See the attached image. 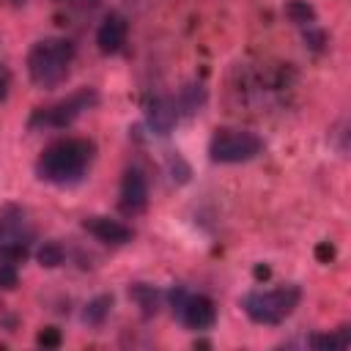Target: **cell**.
I'll return each mask as SVG.
<instances>
[{
	"instance_id": "9c48e42d",
	"label": "cell",
	"mask_w": 351,
	"mask_h": 351,
	"mask_svg": "<svg viewBox=\"0 0 351 351\" xmlns=\"http://www.w3.org/2000/svg\"><path fill=\"white\" fill-rule=\"evenodd\" d=\"M82 228H85L93 239H99V241H104V244H129L132 236H134V230H132L129 225H123L121 219H112V217H101V214L85 217V219H82Z\"/></svg>"
},
{
	"instance_id": "cb8c5ba5",
	"label": "cell",
	"mask_w": 351,
	"mask_h": 351,
	"mask_svg": "<svg viewBox=\"0 0 351 351\" xmlns=\"http://www.w3.org/2000/svg\"><path fill=\"white\" fill-rule=\"evenodd\" d=\"M255 277H258V280H261V277L266 280V277H269V269H266V266H258V269H255Z\"/></svg>"
},
{
	"instance_id": "4fadbf2b",
	"label": "cell",
	"mask_w": 351,
	"mask_h": 351,
	"mask_svg": "<svg viewBox=\"0 0 351 351\" xmlns=\"http://www.w3.org/2000/svg\"><path fill=\"white\" fill-rule=\"evenodd\" d=\"M110 310H112V296H110V293H99V296H93V299L85 304L82 321H85L88 326H101V324L107 321Z\"/></svg>"
},
{
	"instance_id": "d4e9b609",
	"label": "cell",
	"mask_w": 351,
	"mask_h": 351,
	"mask_svg": "<svg viewBox=\"0 0 351 351\" xmlns=\"http://www.w3.org/2000/svg\"><path fill=\"white\" fill-rule=\"evenodd\" d=\"M11 3H16V5H19V3H25V0H11Z\"/></svg>"
},
{
	"instance_id": "e0dca14e",
	"label": "cell",
	"mask_w": 351,
	"mask_h": 351,
	"mask_svg": "<svg viewBox=\"0 0 351 351\" xmlns=\"http://www.w3.org/2000/svg\"><path fill=\"white\" fill-rule=\"evenodd\" d=\"M285 16L299 25V27H310L315 25V8L307 3V0H288L285 3Z\"/></svg>"
},
{
	"instance_id": "30bf717a",
	"label": "cell",
	"mask_w": 351,
	"mask_h": 351,
	"mask_svg": "<svg viewBox=\"0 0 351 351\" xmlns=\"http://www.w3.org/2000/svg\"><path fill=\"white\" fill-rule=\"evenodd\" d=\"M126 36H129L126 19H123L121 14H115V11H110V14L101 19L99 30H96V47H99V52H104V55H118V52L123 49V44H126Z\"/></svg>"
},
{
	"instance_id": "d6986e66",
	"label": "cell",
	"mask_w": 351,
	"mask_h": 351,
	"mask_svg": "<svg viewBox=\"0 0 351 351\" xmlns=\"http://www.w3.org/2000/svg\"><path fill=\"white\" fill-rule=\"evenodd\" d=\"M60 329L58 326H44L41 332H38V337H36V343L41 346V348H58L60 346Z\"/></svg>"
},
{
	"instance_id": "6da1fadb",
	"label": "cell",
	"mask_w": 351,
	"mask_h": 351,
	"mask_svg": "<svg viewBox=\"0 0 351 351\" xmlns=\"http://www.w3.org/2000/svg\"><path fill=\"white\" fill-rule=\"evenodd\" d=\"M96 159V143L88 137H63L47 145L36 159V176L55 186L80 184Z\"/></svg>"
},
{
	"instance_id": "277c9868",
	"label": "cell",
	"mask_w": 351,
	"mask_h": 351,
	"mask_svg": "<svg viewBox=\"0 0 351 351\" xmlns=\"http://www.w3.org/2000/svg\"><path fill=\"white\" fill-rule=\"evenodd\" d=\"M36 239V230L30 225L27 208L8 203L0 208V258L11 263H22L30 255V244Z\"/></svg>"
},
{
	"instance_id": "ac0fdd59",
	"label": "cell",
	"mask_w": 351,
	"mask_h": 351,
	"mask_svg": "<svg viewBox=\"0 0 351 351\" xmlns=\"http://www.w3.org/2000/svg\"><path fill=\"white\" fill-rule=\"evenodd\" d=\"M16 285H19V271H16V263H11V261H3V258H0V288L14 291Z\"/></svg>"
},
{
	"instance_id": "7a4b0ae2",
	"label": "cell",
	"mask_w": 351,
	"mask_h": 351,
	"mask_svg": "<svg viewBox=\"0 0 351 351\" xmlns=\"http://www.w3.org/2000/svg\"><path fill=\"white\" fill-rule=\"evenodd\" d=\"M74 44L69 38L60 36H49L41 38L30 47L27 52V77L36 88H58L60 82H66L71 63H74Z\"/></svg>"
},
{
	"instance_id": "ffe728a7",
	"label": "cell",
	"mask_w": 351,
	"mask_h": 351,
	"mask_svg": "<svg viewBox=\"0 0 351 351\" xmlns=\"http://www.w3.org/2000/svg\"><path fill=\"white\" fill-rule=\"evenodd\" d=\"M304 44H307L310 49L321 52V49H324V44H326V33H324L321 27L310 25V27H304Z\"/></svg>"
},
{
	"instance_id": "5b68a950",
	"label": "cell",
	"mask_w": 351,
	"mask_h": 351,
	"mask_svg": "<svg viewBox=\"0 0 351 351\" xmlns=\"http://www.w3.org/2000/svg\"><path fill=\"white\" fill-rule=\"evenodd\" d=\"M99 104V93L96 88H80L74 90L71 96L49 104V107H38L33 110L30 121H27V129L30 132H41V129H66L71 126L85 110L96 107Z\"/></svg>"
},
{
	"instance_id": "8992f818",
	"label": "cell",
	"mask_w": 351,
	"mask_h": 351,
	"mask_svg": "<svg viewBox=\"0 0 351 351\" xmlns=\"http://www.w3.org/2000/svg\"><path fill=\"white\" fill-rule=\"evenodd\" d=\"M263 151V140L250 129H217L208 140V159L217 165L250 162Z\"/></svg>"
},
{
	"instance_id": "ba28073f",
	"label": "cell",
	"mask_w": 351,
	"mask_h": 351,
	"mask_svg": "<svg viewBox=\"0 0 351 351\" xmlns=\"http://www.w3.org/2000/svg\"><path fill=\"white\" fill-rule=\"evenodd\" d=\"M148 208V181L143 170L129 167L123 170L121 189H118V211L123 217H140Z\"/></svg>"
},
{
	"instance_id": "9a60e30c",
	"label": "cell",
	"mask_w": 351,
	"mask_h": 351,
	"mask_svg": "<svg viewBox=\"0 0 351 351\" xmlns=\"http://www.w3.org/2000/svg\"><path fill=\"white\" fill-rule=\"evenodd\" d=\"M348 343H351L348 326H340V329H335L329 335H313L307 340V346H313V348H329V351H343V348H348Z\"/></svg>"
},
{
	"instance_id": "44dd1931",
	"label": "cell",
	"mask_w": 351,
	"mask_h": 351,
	"mask_svg": "<svg viewBox=\"0 0 351 351\" xmlns=\"http://www.w3.org/2000/svg\"><path fill=\"white\" fill-rule=\"evenodd\" d=\"M8 88H11V74H8V69L0 63V101L8 96Z\"/></svg>"
},
{
	"instance_id": "52a82bcc",
	"label": "cell",
	"mask_w": 351,
	"mask_h": 351,
	"mask_svg": "<svg viewBox=\"0 0 351 351\" xmlns=\"http://www.w3.org/2000/svg\"><path fill=\"white\" fill-rule=\"evenodd\" d=\"M167 302L173 307V315L186 329L203 332V329H211L214 321H217V304L208 296H203V293H189L181 285H176V288H170Z\"/></svg>"
},
{
	"instance_id": "2e32d148",
	"label": "cell",
	"mask_w": 351,
	"mask_h": 351,
	"mask_svg": "<svg viewBox=\"0 0 351 351\" xmlns=\"http://www.w3.org/2000/svg\"><path fill=\"white\" fill-rule=\"evenodd\" d=\"M36 261H38L44 269H58V266L66 261V247H63L60 241L49 239V241H44V244L36 250Z\"/></svg>"
},
{
	"instance_id": "8fae6325",
	"label": "cell",
	"mask_w": 351,
	"mask_h": 351,
	"mask_svg": "<svg viewBox=\"0 0 351 351\" xmlns=\"http://www.w3.org/2000/svg\"><path fill=\"white\" fill-rule=\"evenodd\" d=\"M176 121H178V107H176L173 99H167V96L148 99V104H145V123H148V129L154 134H162V137L170 134Z\"/></svg>"
},
{
	"instance_id": "3957f363",
	"label": "cell",
	"mask_w": 351,
	"mask_h": 351,
	"mask_svg": "<svg viewBox=\"0 0 351 351\" xmlns=\"http://www.w3.org/2000/svg\"><path fill=\"white\" fill-rule=\"evenodd\" d=\"M302 302V288L299 285H280L271 291H250L241 299V307L250 321L277 326L282 324Z\"/></svg>"
},
{
	"instance_id": "7c38bea8",
	"label": "cell",
	"mask_w": 351,
	"mask_h": 351,
	"mask_svg": "<svg viewBox=\"0 0 351 351\" xmlns=\"http://www.w3.org/2000/svg\"><path fill=\"white\" fill-rule=\"evenodd\" d=\"M129 299L140 307V313H143L145 318L156 315L159 307H162V291L154 288V285H148V282H132V285H129Z\"/></svg>"
},
{
	"instance_id": "603a6c76",
	"label": "cell",
	"mask_w": 351,
	"mask_h": 351,
	"mask_svg": "<svg viewBox=\"0 0 351 351\" xmlns=\"http://www.w3.org/2000/svg\"><path fill=\"white\" fill-rule=\"evenodd\" d=\"M69 5H77V8H96L99 0H66Z\"/></svg>"
},
{
	"instance_id": "5bb4252c",
	"label": "cell",
	"mask_w": 351,
	"mask_h": 351,
	"mask_svg": "<svg viewBox=\"0 0 351 351\" xmlns=\"http://www.w3.org/2000/svg\"><path fill=\"white\" fill-rule=\"evenodd\" d=\"M203 101H206V88H203V85L189 82V85H184V88H181L176 107H178V112L192 115V112H197V110L203 107Z\"/></svg>"
},
{
	"instance_id": "7402d4cb",
	"label": "cell",
	"mask_w": 351,
	"mask_h": 351,
	"mask_svg": "<svg viewBox=\"0 0 351 351\" xmlns=\"http://www.w3.org/2000/svg\"><path fill=\"white\" fill-rule=\"evenodd\" d=\"M332 255H335L332 244H318V247H315V258H318V261H324V263H326Z\"/></svg>"
}]
</instances>
